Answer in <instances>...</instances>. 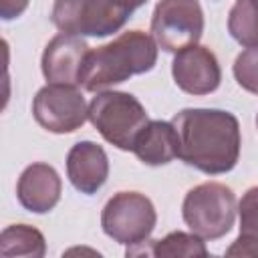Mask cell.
<instances>
[{
	"instance_id": "obj_8",
	"label": "cell",
	"mask_w": 258,
	"mask_h": 258,
	"mask_svg": "<svg viewBox=\"0 0 258 258\" xmlns=\"http://www.w3.org/2000/svg\"><path fill=\"white\" fill-rule=\"evenodd\" d=\"M32 113L40 127L50 133H73L83 127L89 117V109L81 91L71 85H46L34 101Z\"/></svg>"
},
{
	"instance_id": "obj_6",
	"label": "cell",
	"mask_w": 258,
	"mask_h": 258,
	"mask_svg": "<svg viewBox=\"0 0 258 258\" xmlns=\"http://www.w3.org/2000/svg\"><path fill=\"white\" fill-rule=\"evenodd\" d=\"M157 222L151 200L137 191H119L103 208L101 226L103 232L119 244L137 246L143 244Z\"/></svg>"
},
{
	"instance_id": "obj_21",
	"label": "cell",
	"mask_w": 258,
	"mask_h": 258,
	"mask_svg": "<svg viewBox=\"0 0 258 258\" xmlns=\"http://www.w3.org/2000/svg\"><path fill=\"white\" fill-rule=\"evenodd\" d=\"M256 125H258V117H256Z\"/></svg>"
},
{
	"instance_id": "obj_13",
	"label": "cell",
	"mask_w": 258,
	"mask_h": 258,
	"mask_svg": "<svg viewBox=\"0 0 258 258\" xmlns=\"http://www.w3.org/2000/svg\"><path fill=\"white\" fill-rule=\"evenodd\" d=\"M131 151L145 165H165L179 157V135L173 123L149 121L135 137Z\"/></svg>"
},
{
	"instance_id": "obj_20",
	"label": "cell",
	"mask_w": 258,
	"mask_h": 258,
	"mask_svg": "<svg viewBox=\"0 0 258 258\" xmlns=\"http://www.w3.org/2000/svg\"><path fill=\"white\" fill-rule=\"evenodd\" d=\"M127 2H129V4H131V8L135 10V8H139V6H143V4L147 2V0H127Z\"/></svg>"
},
{
	"instance_id": "obj_10",
	"label": "cell",
	"mask_w": 258,
	"mask_h": 258,
	"mask_svg": "<svg viewBox=\"0 0 258 258\" xmlns=\"http://www.w3.org/2000/svg\"><path fill=\"white\" fill-rule=\"evenodd\" d=\"M89 46L81 36L56 34L42 52V75L52 85H79Z\"/></svg>"
},
{
	"instance_id": "obj_1",
	"label": "cell",
	"mask_w": 258,
	"mask_h": 258,
	"mask_svg": "<svg viewBox=\"0 0 258 258\" xmlns=\"http://www.w3.org/2000/svg\"><path fill=\"white\" fill-rule=\"evenodd\" d=\"M179 157L210 175L234 169L240 157V123L222 109H183L171 119Z\"/></svg>"
},
{
	"instance_id": "obj_4",
	"label": "cell",
	"mask_w": 258,
	"mask_h": 258,
	"mask_svg": "<svg viewBox=\"0 0 258 258\" xmlns=\"http://www.w3.org/2000/svg\"><path fill=\"white\" fill-rule=\"evenodd\" d=\"M181 214L196 236L202 240H218L234 226L236 196L224 183L206 181L185 194Z\"/></svg>"
},
{
	"instance_id": "obj_7",
	"label": "cell",
	"mask_w": 258,
	"mask_h": 258,
	"mask_svg": "<svg viewBox=\"0 0 258 258\" xmlns=\"http://www.w3.org/2000/svg\"><path fill=\"white\" fill-rule=\"evenodd\" d=\"M151 32L165 52L198 44L204 32V12L198 0H161L151 16Z\"/></svg>"
},
{
	"instance_id": "obj_16",
	"label": "cell",
	"mask_w": 258,
	"mask_h": 258,
	"mask_svg": "<svg viewBox=\"0 0 258 258\" xmlns=\"http://www.w3.org/2000/svg\"><path fill=\"white\" fill-rule=\"evenodd\" d=\"M228 30L246 48H258V0H236L228 16Z\"/></svg>"
},
{
	"instance_id": "obj_14",
	"label": "cell",
	"mask_w": 258,
	"mask_h": 258,
	"mask_svg": "<svg viewBox=\"0 0 258 258\" xmlns=\"http://www.w3.org/2000/svg\"><path fill=\"white\" fill-rule=\"evenodd\" d=\"M240 236L226 250V256H252L258 258V185L250 187L238 206Z\"/></svg>"
},
{
	"instance_id": "obj_9",
	"label": "cell",
	"mask_w": 258,
	"mask_h": 258,
	"mask_svg": "<svg viewBox=\"0 0 258 258\" xmlns=\"http://www.w3.org/2000/svg\"><path fill=\"white\" fill-rule=\"evenodd\" d=\"M171 75L175 85L189 95H208L216 91L222 81L216 54L200 44L175 52Z\"/></svg>"
},
{
	"instance_id": "obj_2",
	"label": "cell",
	"mask_w": 258,
	"mask_h": 258,
	"mask_svg": "<svg viewBox=\"0 0 258 258\" xmlns=\"http://www.w3.org/2000/svg\"><path fill=\"white\" fill-rule=\"evenodd\" d=\"M157 60V42L143 30H129L113 42L89 50L81 81L87 91H101L153 69Z\"/></svg>"
},
{
	"instance_id": "obj_12",
	"label": "cell",
	"mask_w": 258,
	"mask_h": 258,
	"mask_svg": "<svg viewBox=\"0 0 258 258\" xmlns=\"http://www.w3.org/2000/svg\"><path fill=\"white\" fill-rule=\"evenodd\" d=\"M67 175L81 194H95L103 187L109 175V159L101 145L93 141H79L67 155Z\"/></svg>"
},
{
	"instance_id": "obj_15",
	"label": "cell",
	"mask_w": 258,
	"mask_h": 258,
	"mask_svg": "<svg viewBox=\"0 0 258 258\" xmlns=\"http://www.w3.org/2000/svg\"><path fill=\"white\" fill-rule=\"evenodd\" d=\"M46 252V244H44V236L26 224H14L4 228L2 236H0V254L4 258H12V256H32V258H40Z\"/></svg>"
},
{
	"instance_id": "obj_5",
	"label": "cell",
	"mask_w": 258,
	"mask_h": 258,
	"mask_svg": "<svg viewBox=\"0 0 258 258\" xmlns=\"http://www.w3.org/2000/svg\"><path fill=\"white\" fill-rule=\"evenodd\" d=\"M89 119L105 141L125 151L133 149L135 137L149 123L143 105L133 95L121 91H105L93 97Z\"/></svg>"
},
{
	"instance_id": "obj_17",
	"label": "cell",
	"mask_w": 258,
	"mask_h": 258,
	"mask_svg": "<svg viewBox=\"0 0 258 258\" xmlns=\"http://www.w3.org/2000/svg\"><path fill=\"white\" fill-rule=\"evenodd\" d=\"M151 248H143L137 254H153L157 258L165 256H208V250L200 236L185 232H171L161 240H147Z\"/></svg>"
},
{
	"instance_id": "obj_3",
	"label": "cell",
	"mask_w": 258,
	"mask_h": 258,
	"mask_svg": "<svg viewBox=\"0 0 258 258\" xmlns=\"http://www.w3.org/2000/svg\"><path fill=\"white\" fill-rule=\"evenodd\" d=\"M131 12L127 0H54L52 22L64 34L109 36L123 28Z\"/></svg>"
},
{
	"instance_id": "obj_19",
	"label": "cell",
	"mask_w": 258,
	"mask_h": 258,
	"mask_svg": "<svg viewBox=\"0 0 258 258\" xmlns=\"http://www.w3.org/2000/svg\"><path fill=\"white\" fill-rule=\"evenodd\" d=\"M28 6V0H0V16L2 20H12L20 16Z\"/></svg>"
},
{
	"instance_id": "obj_11",
	"label": "cell",
	"mask_w": 258,
	"mask_h": 258,
	"mask_svg": "<svg viewBox=\"0 0 258 258\" xmlns=\"http://www.w3.org/2000/svg\"><path fill=\"white\" fill-rule=\"evenodd\" d=\"M60 187L62 183L54 167L46 163H32L20 173L16 196L24 210L44 214L58 204Z\"/></svg>"
},
{
	"instance_id": "obj_18",
	"label": "cell",
	"mask_w": 258,
	"mask_h": 258,
	"mask_svg": "<svg viewBox=\"0 0 258 258\" xmlns=\"http://www.w3.org/2000/svg\"><path fill=\"white\" fill-rule=\"evenodd\" d=\"M234 77L238 85L258 95V48H246L234 62Z\"/></svg>"
}]
</instances>
